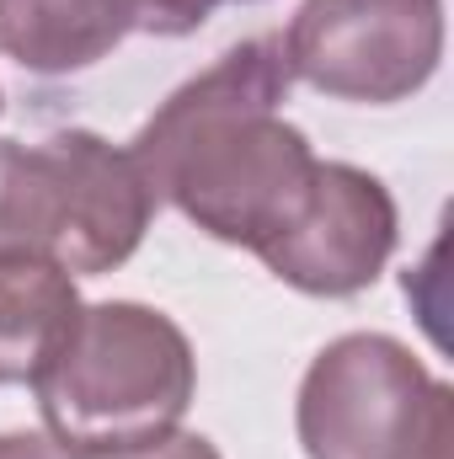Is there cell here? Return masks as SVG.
I'll list each match as a JSON object with an SVG mask.
<instances>
[{"label": "cell", "mask_w": 454, "mask_h": 459, "mask_svg": "<svg viewBox=\"0 0 454 459\" xmlns=\"http://www.w3.org/2000/svg\"><path fill=\"white\" fill-rule=\"evenodd\" d=\"M188 332L139 299L81 305L32 379L43 433L75 459H123L171 438L193 406Z\"/></svg>", "instance_id": "2"}, {"label": "cell", "mask_w": 454, "mask_h": 459, "mask_svg": "<svg viewBox=\"0 0 454 459\" xmlns=\"http://www.w3.org/2000/svg\"><path fill=\"white\" fill-rule=\"evenodd\" d=\"M278 43L289 75L337 102H406L444 59V0H300Z\"/></svg>", "instance_id": "5"}, {"label": "cell", "mask_w": 454, "mask_h": 459, "mask_svg": "<svg viewBox=\"0 0 454 459\" xmlns=\"http://www.w3.org/2000/svg\"><path fill=\"white\" fill-rule=\"evenodd\" d=\"M214 5L225 0H134V27L161 32V38H188L214 16Z\"/></svg>", "instance_id": "9"}, {"label": "cell", "mask_w": 454, "mask_h": 459, "mask_svg": "<svg viewBox=\"0 0 454 459\" xmlns=\"http://www.w3.org/2000/svg\"><path fill=\"white\" fill-rule=\"evenodd\" d=\"M0 459H75L48 433H0Z\"/></svg>", "instance_id": "11"}, {"label": "cell", "mask_w": 454, "mask_h": 459, "mask_svg": "<svg viewBox=\"0 0 454 459\" xmlns=\"http://www.w3.org/2000/svg\"><path fill=\"white\" fill-rule=\"evenodd\" d=\"M123 459H225L204 433H171V438H161V444H150V449H139V455H123Z\"/></svg>", "instance_id": "10"}, {"label": "cell", "mask_w": 454, "mask_h": 459, "mask_svg": "<svg viewBox=\"0 0 454 459\" xmlns=\"http://www.w3.org/2000/svg\"><path fill=\"white\" fill-rule=\"evenodd\" d=\"M396 230H401L396 198L380 177L347 160H316L305 204L257 256L273 278H284L300 294L347 299L385 273L396 251Z\"/></svg>", "instance_id": "6"}, {"label": "cell", "mask_w": 454, "mask_h": 459, "mask_svg": "<svg viewBox=\"0 0 454 459\" xmlns=\"http://www.w3.org/2000/svg\"><path fill=\"white\" fill-rule=\"evenodd\" d=\"M81 310L75 278L43 256H0V385H32Z\"/></svg>", "instance_id": "8"}, {"label": "cell", "mask_w": 454, "mask_h": 459, "mask_svg": "<svg viewBox=\"0 0 454 459\" xmlns=\"http://www.w3.org/2000/svg\"><path fill=\"white\" fill-rule=\"evenodd\" d=\"M134 32V0H0V54L32 75H75Z\"/></svg>", "instance_id": "7"}, {"label": "cell", "mask_w": 454, "mask_h": 459, "mask_svg": "<svg viewBox=\"0 0 454 459\" xmlns=\"http://www.w3.org/2000/svg\"><path fill=\"white\" fill-rule=\"evenodd\" d=\"M0 113H5V97H0Z\"/></svg>", "instance_id": "12"}, {"label": "cell", "mask_w": 454, "mask_h": 459, "mask_svg": "<svg viewBox=\"0 0 454 459\" xmlns=\"http://www.w3.org/2000/svg\"><path fill=\"white\" fill-rule=\"evenodd\" d=\"M289 86L278 38H246L177 86L128 144L155 204H177L225 246L262 251L316 177L310 139L284 117Z\"/></svg>", "instance_id": "1"}, {"label": "cell", "mask_w": 454, "mask_h": 459, "mask_svg": "<svg viewBox=\"0 0 454 459\" xmlns=\"http://www.w3.org/2000/svg\"><path fill=\"white\" fill-rule=\"evenodd\" d=\"M450 385L385 332L327 342L294 406L310 459H450Z\"/></svg>", "instance_id": "4"}, {"label": "cell", "mask_w": 454, "mask_h": 459, "mask_svg": "<svg viewBox=\"0 0 454 459\" xmlns=\"http://www.w3.org/2000/svg\"><path fill=\"white\" fill-rule=\"evenodd\" d=\"M155 209L134 155L92 128H59L43 144L0 139V256L97 278L139 251Z\"/></svg>", "instance_id": "3"}]
</instances>
